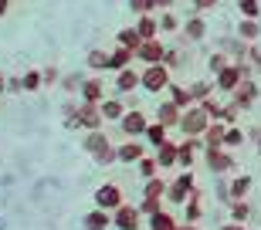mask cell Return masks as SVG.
Segmentation results:
<instances>
[{"label": "cell", "instance_id": "5b68a950", "mask_svg": "<svg viewBox=\"0 0 261 230\" xmlns=\"http://www.w3.org/2000/svg\"><path fill=\"white\" fill-rule=\"evenodd\" d=\"M136 58H139L143 65H160V61L166 58V44L156 41V38H149V41H143V44L136 48Z\"/></svg>", "mask_w": 261, "mask_h": 230}, {"label": "cell", "instance_id": "d590c367", "mask_svg": "<svg viewBox=\"0 0 261 230\" xmlns=\"http://www.w3.org/2000/svg\"><path fill=\"white\" fill-rule=\"evenodd\" d=\"M248 190H251V176H238V180L231 183V196H234V200H241Z\"/></svg>", "mask_w": 261, "mask_h": 230}, {"label": "cell", "instance_id": "d6a6232c", "mask_svg": "<svg viewBox=\"0 0 261 230\" xmlns=\"http://www.w3.org/2000/svg\"><path fill=\"white\" fill-rule=\"evenodd\" d=\"M214 88H217L214 81H194V85H190V95H194V102H203V98L211 95Z\"/></svg>", "mask_w": 261, "mask_h": 230}, {"label": "cell", "instance_id": "f907efd6", "mask_svg": "<svg viewBox=\"0 0 261 230\" xmlns=\"http://www.w3.org/2000/svg\"><path fill=\"white\" fill-rule=\"evenodd\" d=\"M224 230H244V227H241V223H227Z\"/></svg>", "mask_w": 261, "mask_h": 230}, {"label": "cell", "instance_id": "7bdbcfd3", "mask_svg": "<svg viewBox=\"0 0 261 230\" xmlns=\"http://www.w3.org/2000/svg\"><path fill=\"white\" fill-rule=\"evenodd\" d=\"M248 61L254 65V71H261V51H258V44H251V48H248Z\"/></svg>", "mask_w": 261, "mask_h": 230}, {"label": "cell", "instance_id": "ac0fdd59", "mask_svg": "<svg viewBox=\"0 0 261 230\" xmlns=\"http://www.w3.org/2000/svg\"><path fill=\"white\" fill-rule=\"evenodd\" d=\"M136 31L143 34V41L156 38V34H160V17H153V14H139V20H136Z\"/></svg>", "mask_w": 261, "mask_h": 230}, {"label": "cell", "instance_id": "484cf974", "mask_svg": "<svg viewBox=\"0 0 261 230\" xmlns=\"http://www.w3.org/2000/svg\"><path fill=\"white\" fill-rule=\"evenodd\" d=\"M85 230H109V210H102V207L92 210L85 217Z\"/></svg>", "mask_w": 261, "mask_h": 230}, {"label": "cell", "instance_id": "9c48e42d", "mask_svg": "<svg viewBox=\"0 0 261 230\" xmlns=\"http://www.w3.org/2000/svg\"><path fill=\"white\" fill-rule=\"evenodd\" d=\"M136 88H143V71H136V68H122L116 71V92L119 95H129Z\"/></svg>", "mask_w": 261, "mask_h": 230}, {"label": "cell", "instance_id": "277c9868", "mask_svg": "<svg viewBox=\"0 0 261 230\" xmlns=\"http://www.w3.org/2000/svg\"><path fill=\"white\" fill-rule=\"evenodd\" d=\"M102 122H106V115H102V108H98L95 102H82V105H78V129L95 132V129H102Z\"/></svg>", "mask_w": 261, "mask_h": 230}, {"label": "cell", "instance_id": "4dcf8cb0", "mask_svg": "<svg viewBox=\"0 0 261 230\" xmlns=\"http://www.w3.org/2000/svg\"><path fill=\"white\" fill-rule=\"evenodd\" d=\"M88 68H95V71H106V68H109V51L92 48V51H88Z\"/></svg>", "mask_w": 261, "mask_h": 230}, {"label": "cell", "instance_id": "8992f818", "mask_svg": "<svg viewBox=\"0 0 261 230\" xmlns=\"http://www.w3.org/2000/svg\"><path fill=\"white\" fill-rule=\"evenodd\" d=\"M119 125H122V132H126L129 139H139V135H146V125H149V122H146L143 108H129V112L122 115V122H119Z\"/></svg>", "mask_w": 261, "mask_h": 230}, {"label": "cell", "instance_id": "c3c4849f", "mask_svg": "<svg viewBox=\"0 0 261 230\" xmlns=\"http://www.w3.org/2000/svg\"><path fill=\"white\" fill-rule=\"evenodd\" d=\"M153 4H156V10H170L173 7V0H153Z\"/></svg>", "mask_w": 261, "mask_h": 230}, {"label": "cell", "instance_id": "7c38bea8", "mask_svg": "<svg viewBox=\"0 0 261 230\" xmlns=\"http://www.w3.org/2000/svg\"><path fill=\"white\" fill-rule=\"evenodd\" d=\"M180 119H184V108L176 105V102H160L156 105V122H163V125H180Z\"/></svg>", "mask_w": 261, "mask_h": 230}, {"label": "cell", "instance_id": "836d02e7", "mask_svg": "<svg viewBox=\"0 0 261 230\" xmlns=\"http://www.w3.org/2000/svg\"><path fill=\"white\" fill-rule=\"evenodd\" d=\"M180 27H184V24H180L170 10H163V14H160V31H163V34H173V31H180Z\"/></svg>", "mask_w": 261, "mask_h": 230}, {"label": "cell", "instance_id": "83f0119b", "mask_svg": "<svg viewBox=\"0 0 261 230\" xmlns=\"http://www.w3.org/2000/svg\"><path fill=\"white\" fill-rule=\"evenodd\" d=\"M20 81H24V92H38L44 85V75H41V68H31V71L20 75Z\"/></svg>", "mask_w": 261, "mask_h": 230}, {"label": "cell", "instance_id": "ba28073f", "mask_svg": "<svg viewBox=\"0 0 261 230\" xmlns=\"http://www.w3.org/2000/svg\"><path fill=\"white\" fill-rule=\"evenodd\" d=\"M194 193H197L194 176H190V172H184V176H176V183L166 190V196H170V203H184L187 196H194Z\"/></svg>", "mask_w": 261, "mask_h": 230}, {"label": "cell", "instance_id": "7402d4cb", "mask_svg": "<svg viewBox=\"0 0 261 230\" xmlns=\"http://www.w3.org/2000/svg\"><path fill=\"white\" fill-rule=\"evenodd\" d=\"M85 149H88L92 156H98L102 149H109V135L102 132V129H95V132H88V135H85Z\"/></svg>", "mask_w": 261, "mask_h": 230}, {"label": "cell", "instance_id": "8d00e7d4", "mask_svg": "<svg viewBox=\"0 0 261 230\" xmlns=\"http://www.w3.org/2000/svg\"><path fill=\"white\" fill-rule=\"evenodd\" d=\"M238 10H241L244 17H254V20H258V14H261V4H258V0H238Z\"/></svg>", "mask_w": 261, "mask_h": 230}, {"label": "cell", "instance_id": "52a82bcc", "mask_svg": "<svg viewBox=\"0 0 261 230\" xmlns=\"http://www.w3.org/2000/svg\"><path fill=\"white\" fill-rule=\"evenodd\" d=\"M95 207H102V210H119V207H122V190H119L116 183L98 186L95 190Z\"/></svg>", "mask_w": 261, "mask_h": 230}, {"label": "cell", "instance_id": "d6986e66", "mask_svg": "<svg viewBox=\"0 0 261 230\" xmlns=\"http://www.w3.org/2000/svg\"><path fill=\"white\" fill-rule=\"evenodd\" d=\"M143 156H146V149H143V142H136V139L119 146V159H122V163H139Z\"/></svg>", "mask_w": 261, "mask_h": 230}, {"label": "cell", "instance_id": "4fadbf2b", "mask_svg": "<svg viewBox=\"0 0 261 230\" xmlns=\"http://www.w3.org/2000/svg\"><path fill=\"white\" fill-rule=\"evenodd\" d=\"M203 153H207V166H211V172L221 176L224 169H231V156L224 153V146H211V149H203Z\"/></svg>", "mask_w": 261, "mask_h": 230}, {"label": "cell", "instance_id": "d4e9b609", "mask_svg": "<svg viewBox=\"0 0 261 230\" xmlns=\"http://www.w3.org/2000/svg\"><path fill=\"white\" fill-rule=\"evenodd\" d=\"M116 41L122 44V48H133V51H136L139 44H143V34H139V31H136V24H133V27H122V31H119Z\"/></svg>", "mask_w": 261, "mask_h": 230}, {"label": "cell", "instance_id": "2e32d148", "mask_svg": "<svg viewBox=\"0 0 261 230\" xmlns=\"http://www.w3.org/2000/svg\"><path fill=\"white\" fill-rule=\"evenodd\" d=\"M139 213H143V210H133V207L122 203V207L116 210V227L119 230H136V227H139Z\"/></svg>", "mask_w": 261, "mask_h": 230}, {"label": "cell", "instance_id": "ffe728a7", "mask_svg": "<svg viewBox=\"0 0 261 230\" xmlns=\"http://www.w3.org/2000/svg\"><path fill=\"white\" fill-rule=\"evenodd\" d=\"M166 132H170V125H163V122H149V125H146V142L153 146V149H160V146L166 142Z\"/></svg>", "mask_w": 261, "mask_h": 230}, {"label": "cell", "instance_id": "cb8c5ba5", "mask_svg": "<svg viewBox=\"0 0 261 230\" xmlns=\"http://www.w3.org/2000/svg\"><path fill=\"white\" fill-rule=\"evenodd\" d=\"M170 102H176V105L184 108H190V105H197L194 102V95H190V88H184V85H170Z\"/></svg>", "mask_w": 261, "mask_h": 230}, {"label": "cell", "instance_id": "f1b7e54d", "mask_svg": "<svg viewBox=\"0 0 261 230\" xmlns=\"http://www.w3.org/2000/svg\"><path fill=\"white\" fill-rule=\"evenodd\" d=\"M156 163L163 166V169H166V166H176V146L163 142V146H160V153H156Z\"/></svg>", "mask_w": 261, "mask_h": 230}, {"label": "cell", "instance_id": "ab89813d", "mask_svg": "<svg viewBox=\"0 0 261 230\" xmlns=\"http://www.w3.org/2000/svg\"><path fill=\"white\" fill-rule=\"evenodd\" d=\"M129 10L133 14H156V4L153 0H129Z\"/></svg>", "mask_w": 261, "mask_h": 230}, {"label": "cell", "instance_id": "f5cc1de1", "mask_svg": "<svg viewBox=\"0 0 261 230\" xmlns=\"http://www.w3.org/2000/svg\"><path fill=\"white\" fill-rule=\"evenodd\" d=\"M176 230H197V227H194V223H187V227H176Z\"/></svg>", "mask_w": 261, "mask_h": 230}, {"label": "cell", "instance_id": "5bb4252c", "mask_svg": "<svg viewBox=\"0 0 261 230\" xmlns=\"http://www.w3.org/2000/svg\"><path fill=\"white\" fill-rule=\"evenodd\" d=\"M136 61V51L133 48H122V44H116V51L109 54V71H122V68H129Z\"/></svg>", "mask_w": 261, "mask_h": 230}, {"label": "cell", "instance_id": "8fae6325", "mask_svg": "<svg viewBox=\"0 0 261 230\" xmlns=\"http://www.w3.org/2000/svg\"><path fill=\"white\" fill-rule=\"evenodd\" d=\"M78 95H82V102H106V85H102V78H85L82 81V88H78Z\"/></svg>", "mask_w": 261, "mask_h": 230}, {"label": "cell", "instance_id": "3957f363", "mask_svg": "<svg viewBox=\"0 0 261 230\" xmlns=\"http://www.w3.org/2000/svg\"><path fill=\"white\" fill-rule=\"evenodd\" d=\"M143 88L146 92H163V88H170V68L160 61V65H146L143 68Z\"/></svg>", "mask_w": 261, "mask_h": 230}, {"label": "cell", "instance_id": "f546056e", "mask_svg": "<svg viewBox=\"0 0 261 230\" xmlns=\"http://www.w3.org/2000/svg\"><path fill=\"white\" fill-rule=\"evenodd\" d=\"M227 65H231V58H227V51H214V54L207 58V68H211L214 75H221V71H224Z\"/></svg>", "mask_w": 261, "mask_h": 230}, {"label": "cell", "instance_id": "ee69618b", "mask_svg": "<svg viewBox=\"0 0 261 230\" xmlns=\"http://www.w3.org/2000/svg\"><path fill=\"white\" fill-rule=\"evenodd\" d=\"M156 210H160V200H153V196H146V200H143V213H146V217H153Z\"/></svg>", "mask_w": 261, "mask_h": 230}, {"label": "cell", "instance_id": "e0dca14e", "mask_svg": "<svg viewBox=\"0 0 261 230\" xmlns=\"http://www.w3.org/2000/svg\"><path fill=\"white\" fill-rule=\"evenodd\" d=\"M203 34H207V20H203L200 14H194V17L184 24V38L187 41H203Z\"/></svg>", "mask_w": 261, "mask_h": 230}, {"label": "cell", "instance_id": "30bf717a", "mask_svg": "<svg viewBox=\"0 0 261 230\" xmlns=\"http://www.w3.org/2000/svg\"><path fill=\"white\" fill-rule=\"evenodd\" d=\"M231 95H234L231 102H234V105H238V108H248V105H254V98L261 95V88L254 85V81H248V78H244V81H241V85H238V88H234Z\"/></svg>", "mask_w": 261, "mask_h": 230}, {"label": "cell", "instance_id": "1f68e13d", "mask_svg": "<svg viewBox=\"0 0 261 230\" xmlns=\"http://www.w3.org/2000/svg\"><path fill=\"white\" fill-rule=\"evenodd\" d=\"M200 213H203V207H200V193H194V196L187 200V223H197V220H200Z\"/></svg>", "mask_w": 261, "mask_h": 230}, {"label": "cell", "instance_id": "816d5d0a", "mask_svg": "<svg viewBox=\"0 0 261 230\" xmlns=\"http://www.w3.org/2000/svg\"><path fill=\"white\" fill-rule=\"evenodd\" d=\"M0 92H7V78L0 75Z\"/></svg>", "mask_w": 261, "mask_h": 230}, {"label": "cell", "instance_id": "9a60e30c", "mask_svg": "<svg viewBox=\"0 0 261 230\" xmlns=\"http://www.w3.org/2000/svg\"><path fill=\"white\" fill-rule=\"evenodd\" d=\"M98 108H102V115H106V122H122V115L129 112L126 105H122V98H106V102H98Z\"/></svg>", "mask_w": 261, "mask_h": 230}, {"label": "cell", "instance_id": "44dd1931", "mask_svg": "<svg viewBox=\"0 0 261 230\" xmlns=\"http://www.w3.org/2000/svg\"><path fill=\"white\" fill-rule=\"evenodd\" d=\"M238 38H241V41H248V44H254V41L261 38L258 20H254V17H244L241 24H238Z\"/></svg>", "mask_w": 261, "mask_h": 230}, {"label": "cell", "instance_id": "681fc988", "mask_svg": "<svg viewBox=\"0 0 261 230\" xmlns=\"http://www.w3.org/2000/svg\"><path fill=\"white\" fill-rule=\"evenodd\" d=\"M7 10H10V0H0V17H4Z\"/></svg>", "mask_w": 261, "mask_h": 230}, {"label": "cell", "instance_id": "74e56055", "mask_svg": "<svg viewBox=\"0 0 261 230\" xmlns=\"http://www.w3.org/2000/svg\"><path fill=\"white\" fill-rule=\"evenodd\" d=\"M241 142H244V132H241V129H234V125H227V132H224V146L234 149V146H241Z\"/></svg>", "mask_w": 261, "mask_h": 230}, {"label": "cell", "instance_id": "f35d334b", "mask_svg": "<svg viewBox=\"0 0 261 230\" xmlns=\"http://www.w3.org/2000/svg\"><path fill=\"white\" fill-rule=\"evenodd\" d=\"M163 193H166V183H163V180H156V176H153V180H146V196L160 200Z\"/></svg>", "mask_w": 261, "mask_h": 230}, {"label": "cell", "instance_id": "6da1fadb", "mask_svg": "<svg viewBox=\"0 0 261 230\" xmlns=\"http://www.w3.org/2000/svg\"><path fill=\"white\" fill-rule=\"evenodd\" d=\"M211 112H207V108L200 105V102H197V105H190L184 112V119H180V129H184V135H203L207 132V129H211Z\"/></svg>", "mask_w": 261, "mask_h": 230}, {"label": "cell", "instance_id": "b9f144b4", "mask_svg": "<svg viewBox=\"0 0 261 230\" xmlns=\"http://www.w3.org/2000/svg\"><path fill=\"white\" fill-rule=\"evenodd\" d=\"M41 75H44V85H55V81H58V68L44 65V68H41Z\"/></svg>", "mask_w": 261, "mask_h": 230}, {"label": "cell", "instance_id": "bcb514c9", "mask_svg": "<svg viewBox=\"0 0 261 230\" xmlns=\"http://www.w3.org/2000/svg\"><path fill=\"white\" fill-rule=\"evenodd\" d=\"M163 65H166V68H176V65H180V54L166 48V58H163Z\"/></svg>", "mask_w": 261, "mask_h": 230}, {"label": "cell", "instance_id": "7a4b0ae2", "mask_svg": "<svg viewBox=\"0 0 261 230\" xmlns=\"http://www.w3.org/2000/svg\"><path fill=\"white\" fill-rule=\"evenodd\" d=\"M244 78H248V65H244V61H231L221 75H214V85H217V92H227V95H231Z\"/></svg>", "mask_w": 261, "mask_h": 230}, {"label": "cell", "instance_id": "4316f807", "mask_svg": "<svg viewBox=\"0 0 261 230\" xmlns=\"http://www.w3.org/2000/svg\"><path fill=\"white\" fill-rule=\"evenodd\" d=\"M149 230H176V220L170 217V213L156 210L153 217H149Z\"/></svg>", "mask_w": 261, "mask_h": 230}, {"label": "cell", "instance_id": "f6af8a7d", "mask_svg": "<svg viewBox=\"0 0 261 230\" xmlns=\"http://www.w3.org/2000/svg\"><path fill=\"white\" fill-rule=\"evenodd\" d=\"M234 217H238V220H244V217H251V207H248V203H234Z\"/></svg>", "mask_w": 261, "mask_h": 230}, {"label": "cell", "instance_id": "603a6c76", "mask_svg": "<svg viewBox=\"0 0 261 230\" xmlns=\"http://www.w3.org/2000/svg\"><path fill=\"white\" fill-rule=\"evenodd\" d=\"M224 132H227V125H224V122H211V129H207L200 139H203L207 149H211V146H224Z\"/></svg>", "mask_w": 261, "mask_h": 230}, {"label": "cell", "instance_id": "db71d44e", "mask_svg": "<svg viewBox=\"0 0 261 230\" xmlns=\"http://www.w3.org/2000/svg\"><path fill=\"white\" fill-rule=\"evenodd\" d=\"M258 153H261V135H258Z\"/></svg>", "mask_w": 261, "mask_h": 230}, {"label": "cell", "instance_id": "7dc6e473", "mask_svg": "<svg viewBox=\"0 0 261 230\" xmlns=\"http://www.w3.org/2000/svg\"><path fill=\"white\" fill-rule=\"evenodd\" d=\"M194 7L197 10H211V7H217V0H194Z\"/></svg>", "mask_w": 261, "mask_h": 230}, {"label": "cell", "instance_id": "60d3db41", "mask_svg": "<svg viewBox=\"0 0 261 230\" xmlns=\"http://www.w3.org/2000/svg\"><path fill=\"white\" fill-rule=\"evenodd\" d=\"M116 159H119V146H116V149H112V146H109V149H102V153L95 156V163H102V166L116 163Z\"/></svg>", "mask_w": 261, "mask_h": 230}, {"label": "cell", "instance_id": "e575fe53", "mask_svg": "<svg viewBox=\"0 0 261 230\" xmlns=\"http://www.w3.org/2000/svg\"><path fill=\"white\" fill-rule=\"evenodd\" d=\"M136 166H139V176H143V180H153L156 169H160V163H156V159H149V156H143Z\"/></svg>", "mask_w": 261, "mask_h": 230}]
</instances>
